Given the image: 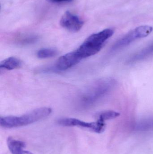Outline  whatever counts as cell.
<instances>
[{
    "label": "cell",
    "mask_w": 153,
    "mask_h": 154,
    "mask_svg": "<svg viewBox=\"0 0 153 154\" xmlns=\"http://www.w3.org/2000/svg\"><path fill=\"white\" fill-rule=\"evenodd\" d=\"M61 26L71 32H77L83 26L84 22L79 17L69 11H66L61 17Z\"/></svg>",
    "instance_id": "obj_6"
},
{
    "label": "cell",
    "mask_w": 153,
    "mask_h": 154,
    "mask_svg": "<svg viewBox=\"0 0 153 154\" xmlns=\"http://www.w3.org/2000/svg\"><path fill=\"white\" fill-rule=\"evenodd\" d=\"M153 30L152 27L148 25L137 27L117 41L113 45L112 50H118L129 45L136 40L145 38L150 35Z\"/></svg>",
    "instance_id": "obj_4"
},
{
    "label": "cell",
    "mask_w": 153,
    "mask_h": 154,
    "mask_svg": "<svg viewBox=\"0 0 153 154\" xmlns=\"http://www.w3.org/2000/svg\"><path fill=\"white\" fill-rule=\"evenodd\" d=\"M153 54V43L143 49L141 51L133 56L129 59L128 62L132 63L137 62L146 58Z\"/></svg>",
    "instance_id": "obj_10"
},
{
    "label": "cell",
    "mask_w": 153,
    "mask_h": 154,
    "mask_svg": "<svg viewBox=\"0 0 153 154\" xmlns=\"http://www.w3.org/2000/svg\"><path fill=\"white\" fill-rule=\"evenodd\" d=\"M57 54V51L52 48H44L40 50L37 53L39 58L46 59L53 57Z\"/></svg>",
    "instance_id": "obj_11"
},
{
    "label": "cell",
    "mask_w": 153,
    "mask_h": 154,
    "mask_svg": "<svg viewBox=\"0 0 153 154\" xmlns=\"http://www.w3.org/2000/svg\"><path fill=\"white\" fill-rule=\"evenodd\" d=\"M8 148L12 154H32L24 150L26 144L24 142L14 139L13 137H8L7 139Z\"/></svg>",
    "instance_id": "obj_8"
},
{
    "label": "cell",
    "mask_w": 153,
    "mask_h": 154,
    "mask_svg": "<svg viewBox=\"0 0 153 154\" xmlns=\"http://www.w3.org/2000/svg\"><path fill=\"white\" fill-rule=\"evenodd\" d=\"M120 116V114L118 112L112 110L104 111L100 113L98 115V119L104 121L110 119H114Z\"/></svg>",
    "instance_id": "obj_12"
},
{
    "label": "cell",
    "mask_w": 153,
    "mask_h": 154,
    "mask_svg": "<svg viewBox=\"0 0 153 154\" xmlns=\"http://www.w3.org/2000/svg\"><path fill=\"white\" fill-rule=\"evenodd\" d=\"M37 37L34 36H23L18 40V42L22 45H28L37 41Z\"/></svg>",
    "instance_id": "obj_13"
},
{
    "label": "cell",
    "mask_w": 153,
    "mask_h": 154,
    "mask_svg": "<svg viewBox=\"0 0 153 154\" xmlns=\"http://www.w3.org/2000/svg\"><path fill=\"white\" fill-rule=\"evenodd\" d=\"M57 124L66 127H79L87 128L95 132L100 133L104 132L106 128L105 122L98 119L96 122H86L80 119L72 118H64L60 119L57 121Z\"/></svg>",
    "instance_id": "obj_5"
},
{
    "label": "cell",
    "mask_w": 153,
    "mask_h": 154,
    "mask_svg": "<svg viewBox=\"0 0 153 154\" xmlns=\"http://www.w3.org/2000/svg\"><path fill=\"white\" fill-rule=\"evenodd\" d=\"M114 32L112 29H107L92 34L75 51L81 60L93 56L99 52L104 42L113 35Z\"/></svg>",
    "instance_id": "obj_3"
},
{
    "label": "cell",
    "mask_w": 153,
    "mask_h": 154,
    "mask_svg": "<svg viewBox=\"0 0 153 154\" xmlns=\"http://www.w3.org/2000/svg\"><path fill=\"white\" fill-rule=\"evenodd\" d=\"M51 108L42 107L34 109L20 116H6L1 117L0 125L5 128L25 126L42 120L52 113Z\"/></svg>",
    "instance_id": "obj_2"
},
{
    "label": "cell",
    "mask_w": 153,
    "mask_h": 154,
    "mask_svg": "<svg viewBox=\"0 0 153 154\" xmlns=\"http://www.w3.org/2000/svg\"><path fill=\"white\" fill-rule=\"evenodd\" d=\"M47 1L52 3H60L63 2H68V1H71V0H47Z\"/></svg>",
    "instance_id": "obj_14"
},
{
    "label": "cell",
    "mask_w": 153,
    "mask_h": 154,
    "mask_svg": "<svg viewBox=\"0 0 153 154\" xmlns=\"http://www.w3.org/2000/svg\"><path fill=\"white\" fill-rule=\"evenodd\" d=\"M22 66V62L15 57H10L2 61L0 63V68L6 70H13L19 68Z\"/></svg>",
    "instance_id": "obj_9"
},
{
    "label": "cell",
    "mask_w": 153,
    "mask_h": 154,
    "mask_svg": "<svg viewBox=\"0 0 153 154\" xmlns=\"http://www.w3.org/2000/svg\"><path fill=\"white\" fill-rule=\"evenodd\" d=\"M116 82L113 79L107 78L95 82L85 89L79 96L77 103L81 108L94 105L112 89Z\"/></svg>",
    "instance_id": "obj_1"
},
{
    "label": "cell",
    "mask_w": 153,
    "mask_h": 154,
    "mask_svg": "<svg viewBox=\"0 0 153 154\" xmlns=\"http://www.w3.org/2000/svg\"><path fill=\"white\" fill-rule=\"evenodd\" d=\"M81 60L75 51L69 52L59 58L56 63L55 68L57 70L64 71L75 66Z\"/></svg>",
    "instance_id": "obj_7"
}]
</instances>
